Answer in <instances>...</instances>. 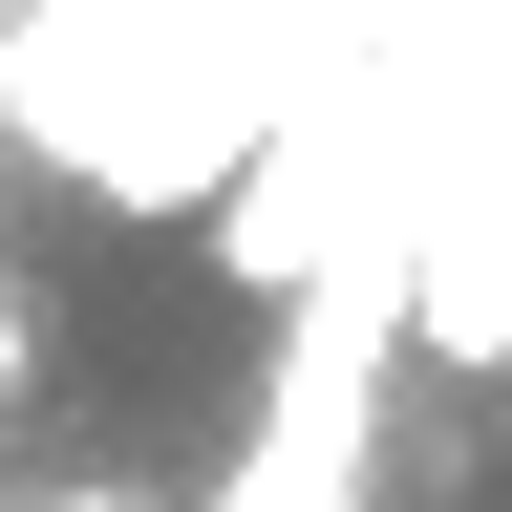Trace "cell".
<instances>
[{"label": "cell", "instance_id": "cell-1", "mask_svg": "<svg viewBox=\"0 0 512 512\" xmlns=\"http://www.w3.org/2000/svg\"><path fill=\"white\" fill-rule=\"evenodd\" d=\"M384 342H406V235H363L342 278L278 299V384H256V448L214 470V512H363V470H384Z\"/></svg>", "mask_w": 512, "mask_h": 512}, {"label": "cell", "instance_id": "cell-2", "mask_svg": "<svg viewBox=\"0 0 512 512\" xmlns=\"http://www.w3.org/2000/svg\"><path fill=\"white\" fill-rule=\"evenodd\" d=\"M406 342L512 363V107H448L427 171H406Z\"/></svg>", "mask_w": 512, "mask_h": 512}, {"label": "cell", "instance_id": "cell-3", "mask_svg": "<svg viewBox=\"0 0 512 512\" xmlns=\"http://www.w3.org/2000/svg\"><path fill=\"white\" fill-rule=\"evenodd\" d=\"M0 512H171V491H0Z\"/></svg>", "mask_w": 512, "mask_h": 512}]
</instances>
